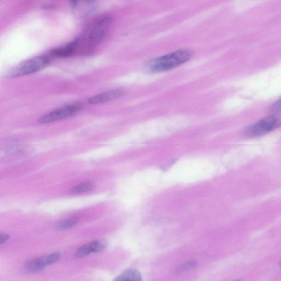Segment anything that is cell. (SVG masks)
Listing matches in <instances>:
<instances>
[{
  "label": "cell",
  "mask_w": 281,
  "mask_h": 281,
  "mask_svg": "<svg viewBox=\"0 0 281 281\" xmlns=\"http://www.w3.org/2000/svg\"><path fill=\"white\" fill-rule=\"evenodd\" d=\"M50 59L46 56L33 58L23 62L20 65L14 67L6 74L7 77H16L35 73L44 69L49 64Z\"/></svg>",
  "instance_id": "3957f363"
},
{
  "label": "cell",
  "mask_w": 281,
  "mask_h": 281,
  "mask_svg": "<svg viewBox=\"0 0 281 281\" xmlns=\"http://www.w3.org/2000/svg\"><path fill=\"white\" fill-rule=\"evenodd\" d=\"M61 254L54 253L42 257L33 259L28 261L26 268L28 271L32 273H37L44 270L47 266L52 265L60 260Z\"/></svg>",
  "instance_id": "8992f818"
},
{
  "label": "cell",
  "mask_w": 281,
  "mask_h": 281,
  "mask_svg": "<svg viewBox=\"0 0 281 281\" xmlns=\"http://www.w3.org/2000/svg\"><path fill=\"white\" fill-rule=\"evenodd\" d=\"M79 220L76 217H71L57 223L56 228L60 231L71 229L78 223Z\"/></svg>",
  "instance_id": "8fae6325"
},
{
  "label": "cell",
  "mask_w": 281,
  "mask_h": 281,
  "mask_svg": "<svg viewBox=\"0 0 281 281\" xmlns=\"http://www.w3.org/2000/svg\"><path fill=\"white\" fill-rule=\"evenodd\" d=\"M10 238V236L7 234L0 233V245L6 243Z\"/></svg>",
  "instance_id": "5bb4252c"
},
{
  "label": "cell",
  "mask_w": 281,
  "mask_h": 281,
  "mask_svg": "<svg viewBox=\"0 0 281 281\" xmlns=\"http://www.w3.org/2000/svg\"><path fill=\"white\" fill-rule=\"evenodd\" d=\"M81 108L82 105L79 103L68 105L42 116L38 119V123L40 124H46L57 122L74 115Z\"/></svg>",
  "instance_id": "5b68a950"
},
{
  "label": "cell",
  "mask_w": 281,
  "mask_h": 281,
  "mask_svg": "<svg viewBox=\"0 0 281 281\" xmlns=\"http://www.w3.org/2000/svg\"><path fill=\"white\" fill-rule=\"evenodd\" d=\"M191 57L190 51L179 50L149 61L145 66L144 70L149 73L168 71L183 64Z\"/></svg>",
  "instance_id": "7a4b0ae2"
},
{
  "label": "cell",
  "mask_w": 281,
  "mask_h": 281,
  "mask_svg": "<svg viewBox=\"0 0 281 281\" xmlns=\"http://www.w3.org/2000/svg\"><path fill=\"white\" fill-rule=\"evenodd\" d=\"M280 125V119L277 116H269L251 125L246 129V134L250 138L258 137L278 128Z\"/></svg>",
  "instance_id": "277c9868"
},
{
  "label": "cell",
  "mask_w": 281,
  "mask_h": 281,
  "mask_svg": "<svg viewBox=\"0 0 281 281\" xmlns=\"http://www.w3.org/2000/svg\"><path fill=\"white\" fill-rule=\"evenodd\" d=\"M94 186L91 182H84L75 186L70 191L72 195H79V194L88 192L93 190Z\"/></svg>",
  "instance_id": "7c38bea8"
},
{
  "label": "cell",
  "mask_w": 281,
  "mask_h": 281,
  "mask_svg": "<svg viewBox=\"0 0 281 281\" xmlns=\"http://www.w3.org/2000/svg\"><path fill=\"white\" fill-rule=\"evenodd\" d=\"M109 17H101L92 23L81 36L80 39L75 41L76 51L79 50L84 53H90L94 51L104 40L111 25Z\"/></svg>",
  "instance_id": "6da1fadb"
},
{
  "label": "cell",
  "mask_w": 281,
  "mask_h": 281,
  "mask_svg": "<svg viewBox=\"0 0 281 281\" xmlns=\"http://www.w3.org/2000/svg\"><path fill=\"white\" fill-rule=\"evenodd\" d=\"M107 242L105 240H97L82 246L77 250L74 255L76 259L82 258L93 253H98L105 250Z\"/></svg>",
  "instance_id": "52a82bcc"
},
{
  "label": "cell",
  "mask_w": 281,
  "mask_h": 281,
  "mask_svg": "<svg viewBox=\"0 0 281 281\" xmlns=\"http://www.w3.org/2000/svg\"><path fill=\"white\" fill-rule=\"evenodd\" d=\"M241 281L238 280V281Z\"/></svg>",
  "instance_id": "2e32d148"
},
{
  "label": "cell",
  "mask_w": 281,
  "mask_h": 281,
  "mask_svg": "<svg viewBox=\"0 0 281 281\" xmlns=\"http://www.w3.org/2000/svg\"><path fill=\"white\" fill-rule=\"evenodd\" d=\"M280 110V102L279 101L278 103H276V104L273 105V110L274 111H278Z\"/></svg>",
  "instance_id": "9a60e30c"
},
{
  "label": "cell",
  "mask_w": 281,
  "mask_h": 281,
  "mask_svg": "<svg viewBox=\"0 0 281 281\" xmlns=\"http://www.w3.org/2000/svg\"><path fill=\"white\" fill-rule=\"evenodd\" d=\"M125 91L123 89H115L105 93L94 96L90 99L88 103L90 105H97L107 103L111 101L118 99L124 95Z\"/></svg>",
  "instance_id": "ba28073f"
},
{
  "label": "cell",
  "mask_w": 281,
  "mask_h": 281,
  "mask_svg": "<svg viewBox=\"0 0 281 281\" xmlns=\"http://www.w3.org/2000/svg\"><path fill=\"white\" fill-rule=\"evenodd\" d=\"M197 264L195 260L188 261L178 266L176 270V273L180 274L192 270L196 267Z\"/></svg>",
  "instance_id": "4fadbf2b"
},
{
  "label": "cell",
  "mask_w": 281,
  "mask_h": 281,
  "mask_svg": "<svg viewBox=\"0 0 281 281\" xmlns=\"http://www.w3.org/2000/svg\"><path fill=\"white\" fill-rule=\"evenodd\" d=\"M76 51V43L74 41L65 47L57 48V49L53 50L51 54L57 57H67L73 54Z\"/></svg>",
  "instance_id": "30bf717a"
},
{
  "label": "cell",
  "mask_w": 281,
  "mask_h": 281,
  "mask_svg": "<svg viewBox=\"0 0 281 281\" xmlns=\"http://www.w3.org/2000/svg\"><path fill=\"white\" fill-rule=\"evenodd\" d=\"M113 281H142V276L138 270L131 269L125 271Z\"/></svg>",
  "instance_id": "9c48e42d"
}]
</instances>
